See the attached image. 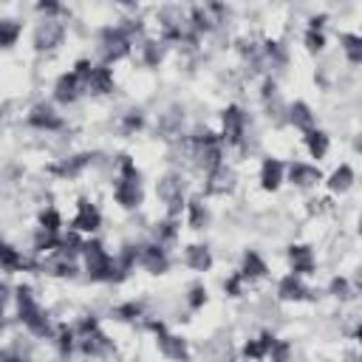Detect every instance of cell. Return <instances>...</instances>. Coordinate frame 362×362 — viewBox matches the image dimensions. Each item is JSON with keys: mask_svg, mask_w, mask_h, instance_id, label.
Here are the masks:
<instances>
[{"mask_svg": "<svg viewBox=\"0 0 362 362\" xmlns=\"http://www.w3.org/2000/svg\"><path fill=\"white\" fill-rule=\"evenodd\" d=\"M14 303H17V317H20V322H23L34 337H40V339H51V337H54L51 320H48L45 308L37 303L31 286L20 283V286L14 288Z\"/></svg>", "mask_w": 362, "mask_h": 362, "instance_id": "cell-1", "label": "cell"}, {"mask_svg": "<svg viewBox=\"0 0 362 362\" xmlns=\"http://www.w3.org/2000/svg\"><path fill=\"white\" fill-rule=\"evenodd\" d=\"M82 260H85V272L93 283H119L113 255L105 249L102 240H96V238L85 240L82 243Z\"/></svg>", "mask_w": 362, "mask_h": 362, "instance_id": "cell-2", "label": "cell"}, {"mask_svg": "<svg viewBox=\"0 0 362 362\" xmlns=\"http://www.w3.org/2000/svg\"><path fill=\"white\" fill-rule=\"evenodd\" d=\"M96 45H99V54H102V65H113L119 59H124L133 48V40L124 37V31L119 25H105L96 37Z\"/></svg>", "mask_w": 362, "mask_h": 362, "instance_id": "cell-3", "label": "cell"}, {"mask_svg": "<svg viewBox=\"0 0 362 362\" xmlns=\"http://www.w3.org/2000/svg\"><path fill=\"white\" fill-rule=\"evenodd\" d=\"M156 192H158V198H161L164 206H167V218H175V221H178V215H181L184 206H187L181 173H164V175L158 178V184H156Z\"/></svg>", "mask_w": 362, "mask_h": 362, "instance_id": "cell-4", "label": "cell"}, {"mask_svg": "<svg viewBox=\"0 0 362 362\" xmlns=\"http://www.w3.org/2000/svg\"><path fill=\"white\" fill-rule=\"evenodd\" d=\"M221 144L223 147H240L246 141V113L240 105H226L221 110Z\"/></svg>", "mask_w": 362, "mask_h": 362, "instance_id": "cell-5", "label": "cell"}, {"mask_svg": "<svg viewBox=\"0 0 362 362\" xmlns=\"http://www.w3.org/2000/svg\"><path fill=\"white\" fill-rule=\"evenodd\" d=\"M65 34H68V28H65V23L59 20V17H54V20H40L37 23V28H34V48L42 54V51H54V48H59L62 45V40H65Z\"/></svg>", "mask_w": 362, "mask_h": 362, "instance_id": "cell-6", "label": "cell"}, {"mask_svg": "<svg viewBox=\"0 0 362 362\" xmlns=\"http://www.w3.org/2000/svg\"><path fill=\"white\" fill-rule=\"evenodd\" d=\"M113 198L122 209H139L144 204V187L141 178H119L113 181Z\"/></svg>", "mask_w": 362, "mask_h": 362, "instance_id": "cell-7", "label": "cell"}, {"mask_svg": "<svg viewBox=\"0 0 362 362\" xmlns=\"http://www.w3.org/2000/svg\"><path fill=\"white\" fill-rule=\"evenodd\" d=\"M286 181L297 189H308V187H317L322 181V173L317 164H308V161H291L286 164Z\"/></svg>", "mask_w": 362, "mask_h": 362, "instance_id": "cell-8", "label": "cell"}, {"mask_svg": "<svg viewBox=\"0 0 362 362\" xmlns=\"http://www.w3.org/2000/svg\"><path fill=\"white\" fill-rule=\"evenodd\" d=\"M139 266L150 274H164L170 269V255L158 243H139Z\"/></svg>", "mask_w": 362, "mask_h": 362, "instance_id": "cell-9", "label": "cell"}, {"mask_svg": "<svg viewBox=\"0 0 362 362\" xmlns=\"http://www.w3.org/2000/svg\"><path fill=\"white\" fill-rule=\"evenodd\" d=\"M99 226H102V212H99V206L90 204L88 198H79V201H76V215L71 218V229L79 232V235H82V232H90V235H93Z\"/></svg>", "mask_w": 362, "mask_h": 362, "instance_id": "cell-10", "label": "cell"}, {"mask_svg": "<svg viewBox=\"0 0 362 362\" xmlns=\"http://www.w3.org/2000/svg\"><path fill=\"white\" fill-rule=\"evenodd\" d=\"M28 124L34 130H45V133H54V130H62V116L54 110V105L48 102H37L31 110H28Z\"/></svg>", "mask_w": 362, "mask_h": 362, "instance_id": "cell-11", "label": "cell"}, {"mask_svg": "<svg viewBox=\"0 0 362 362\" xmlns=\"http://www.w3.org/2000/svg\"><path fill=\"white\" fill-rule=\"evenodd\" d=\"M156 345H158V354L164 359H170V362H187L189 359V345L178 334L161 331V334H156Z\"/></svg>", "mask_w": 362, "mask_h": 362, "instance_id": "cell-12", "label": "cell"}, {"mask_svg": "<svg viewBox=\"0 0 362 362\" xmlns=\"http://www.w3.org/2000/svg\"><path fill=\"white\" fill-rule=\"evenodd\" d=\"M113 88H116L113 68H107V65H102V62L90 68V74H88V79H85V85H82V90H85V93H93V96L113 93Z\"/></svg>", "mask_w": 362, "mask_h": 362, "instance_id": "cell-13", "label": "cell"}, {"mask_svg": "<svg viewBox=\"0 0 362 362\" xmlns=\"http://www.w3.org/2000/svg\"><path fill=\"white\" fill-rule=\"evenodd\" d=\"M235 184H238V175H235V170L223 161L218 170L206 173V184H204V189H206V195H229V192L235 189Z\"/></svg>", "mask_w": 362, "mask_h": 362, "instance_id": "cell-14", "label": "cell"}, {"mask_svg": "<svg viewBox=\"0 0 362 362\" xmlns=\"http://www.w3.org/2000/svg\"><path fill=\"white\" fill-rule=\"evenodd\" d=\"M288 266H291V274H297V277L314 274V269H317L314 249L308 243H291L288 246Z\"/></svg>", "mask_w": 362, "mask_h": 362, "instance_id": "cell-15", "label": "cell"}, {"mask_svg": "<svg viewBox=\"0 0 362 362\" xmlns=\"http://www.w3.org/2000/svg\"><path fill=\"white\" fill-rule=\"evenodd\" d=\"M308 294H311V288L303 283V277H297L291 272L277 280V297L283 303H303V300H308Z\"/></svg>", "mask_w": 362, "mask_h": 362, "instance_id": "cell-16", "label": "cell"}, {"mask_svg": "<svg viewBox=\"0 0 362 362\" xmlns=\"http://www.w3.org/2000/svg\"><path fill=\"white\" fill-rule=\"evenodd\" d=\"M113 339L105 334V331H90L88 337H79V351L85 356H93V359H102V356H110L113 354Z\"/></svg>", "mask_w": 362, "mask_h": 362, "instance_id": "cell-17", "label": "cell"}, {"mask_svg": "<svg viewBox=\"0 0 362 362\" xmlns=\"http://www.w3.org/2000/svg\"><path fill=\"white\" fill-rule=\"evenodd\" d=\"M82 93H85V90H82V82L76 79L74 71H65V74L57 76V82H54V99H57L59 105H71V102H76Z\"/></svg>", "mask_w": 362, "mask_h": 362, "instance_id": "cell-18", "label": "cell"}, {"mask_svg": "<svg viewBox=\"0 0 362 362\" xmlns=\"http://www.w3.org/2000/svg\"><path fill=\"white\" fill-rule=\"evenodd\" d=\"M286 122H288L294 130L308 133V130H314L317 116H314V110H311V105H308V102L297 99V102H291V105L286 107Z\"/></svg>", "mask_w": 362, "mask_h": 362, "instance_id": "cell-19", "label": "cell"}, {"mask_svg": "<svg viewBox=\"0 0 362 362\" xmlns=\"http://www.w3.org/2000/svg\"><path fill=\"white\" fill-rule=\"evenodd\" d=\"M283 181H286V164L274 156H266L260 164V187L266 192H277Z\"/></svg>", "mask_w": 362, "mask_h": 362, "instance_id": "cell-20", "label": "cell"}, {"mask_svg": "<svg viewBox=\"0 0 362 362\" xmlns=\"http://www.w3.org/2000/svg\"><path fill=\"white\" fill-rule=\"evenodd\" d=\"M184 212H187V223H189V229H195V232L206 229V226H209V221H212V212H209V206H206V201H204L201 195L187 198Z\"/></svg>", "mask_w": 362, "mask_h": 362, "instance_id": "cell-21", "label": "cell"}, {"mask_svg": "<svg viewBox=\"0 0 362 362\" xmlns=\"http://www.w3.org/2000/svg\"><path fill=\"white\" fill-rule=\"evenodd\" d=\"M90 164H93V156H90V153H76V156H68V158H62L59 164H54L51 173H57L59 178H76V175H82Z\"/></svg>", "mask_w": 362, "mask_h": 362, "instance_id": "cell-22", "label": "cell"}, {"mask_svg": "<svg viewBox=\"0 0 362 362\" xmlns=\"http://www.w3.org/2000/svg\"><path fill=\"white\" fill-rule=\"evenodd\" d=\"M184 266L192 272H209L212 269V252L204 243H189L184 249Z\"/></svg>", "mask_w": 362, "mask_h": 362, "instance_id": "cell-23", "label": "cell"}, {"mask_svg": "<svg viewBox=\"0 0 362 362\" xmlns=\"http://www.w3.org/2000/svg\"><path fill=\"white\" fill-rule=\"evenodd\" d=\"M274 334H269V331H263L260 337H255V339H246L243 342V359H249V362H260V359H266L269 356V348L274 345Z\"/></svg>", "mask_w": 362, "mask_h": 362, "instance_id": "cell-24", "label": "cell"}, {"mask_svg": "<svg viewBox=\"0 0 362 362\" xmlns=\"http://www.w3.org/2000/svg\"><path fill=\"white\" fill-rule=\"evenodd\" d=\"M238 274L243 277V280H260V277H266L269 274V266H266V260L257 255V252H252V249H246L243 252V263H240V269H238Z\"/></svg>", "mask_w": 362, "mask_h": 362, "instance_id": "cell-25", "label": "cell"}, {"mask_svg": "<svg viewBox=\"0 0 362 362\" xmlns=\"http://www.w3.org/2000/svg\"><path fill=\"white\" fill-rule=\"evenodd\" d=\"M260 59L269 65V68H283L286 62H288V51H286V45L280 42V40H263V45H260Z\"/></svg>", "mask_w": 362, "mask_h": 362, "instance_id": "cell-26", "label": "cell"}, {"mask_svg": "<svg viewBox=\"0 0 362 362\" xmlns=\"http://www.w3.org/2000/svg\"><path fill=\"white\" fill-rule=\"evenodd\" d=\"M303 144H305V150H308V156L311 158H325L328 156V147H331V139H328V133L325 130H320V127H314V130H308L305 136H303Z\"/></svg>", "mask_w": 362, "mask_h": 362, "instance_id": "cell-27", "label": "cell"}, {"mask_svg": "<svg viewBox=\"0 0 362 362\" xmlns=\"http://www.w3.org/2000/svg\"><path fill=\"white\" fill-rule=\"evenodd\" d=\"M181 124H184V110L178 105L170 107L167 113H161L158 116V133H161V139H175L181 133Z\"/></svg>", "mask_w": 362, "mask_h": 362, "instance_id": "cell-28", "label": "cell"}, {"mask_svg": "<svg viewBox=\"0 0 362 362\" xmlns=\"http://www.w3.org/2000/svg\"><path fill=\"white\" fill-rule=\"evenodd\" d=\"M354 181H356V173H354V167L351 164H339L331 175H328V189L331 192H337V195H342V192H348L351 187H354Z\"/></svg>", "mask_w": 362, "mask_h": 362, "instance_id": "cell-29", "label": "cell"}, {"mask_svg": "<svg viewBox=\"0 0 362 362\" xmlns=\"http://www.w3.org/2000/svg\"><path fill=\"white\" fill-rule=\"evenodd\" d=\"M339 45H342L345 59L356 68V65L362 62V37H359L356 31H342V34H339Z\"/></svg>", "mask_w": 362, "mask_h": 362, "instance_id": "cell-30", "label": "cell"}, {"mask_svg": "<svg viewBox=\"0 0 362 362\" xmlns=\"http://www.w3.org/2000/svg\"><path fill=\"white\" fill-rule=\"evenodd\" d=\"M23 34V23L14 20V17H0V51H8L17 45Z\"/></svg>", "mask_w": 362, "mask_h": 362, "instance_id": "cell-31", "label": "cell"}, {"mask_svg": "<svg viewBox=\"0 0 362 362\" xmlns=\"http://www.w3.org/2000/svg\"><path fill=\"white\" fill-rule=\"evenodd\" d=\"M0 269H6V272H20V269H28V260H25L11 243H3V240H0Z\"/></svg>", "mask_w": 362, "mask_h": 362, "instance_id": "cell-32", "label": "cell"}, {"mask_svg": "<svg viewBox=\"0 0 362 362\" xmlns=\"http://www.w3.org/2000/svg\"><path fill=\"white\" fill-rule=\"evenodd\" d=\"M175 238H178V221H175V218H164V221L156 223V229H153V243L170 246V243H175Z\"/></svg>", "mask_w": 362, "mask_h": 362, "instance_id": "cell-33", "label": "cell"}, {"mask_svg": "<svg viewBox=\"0 0 362 362\" xmlns=\"http://www.w3.org/2000/svg\"><path fill=\"white\" fill-rule=\"evenodd\" d=\"M164 59V42L161 40H144L141 42V62L147 68H158Z\"/></svg>", "mask_w": 362, "mask_h": 362, "instance_id": "cell-34", "label": "cell"}, {"mask_svg": "<svg viewBox=\"0 0 362 362\" xmlns=\"http://www.w3.org/2000/svg\"><path fill=\"white\" fill-rule=\"evenodd\" d=\"M144 110L141 107H130L127 113H122V122H119V127H122V133L124 136H133V133H139L141 127H144Z\"/></svg>", "mask_w": 362, "mask_h": 362, "instance_id": "cell-35", "label": "cell"}, {"mask_svg": "<svg viewBox=\"0 0 362 362\" xmlns=\"http://www.w3.org/2000/svg\"><path fill=\"white\" fill-rule=\"evenodd\" d=\"M57 249H59V235L45 232V229H37V232H34V252L51 255V252H57Z\"/></svg>", "mask_w": 362, "mask_h": 362, "instance_id": "cell-36", "label": "cell"}, {"mask_svg": "<svg viewBox=\"0 0 362 362\" xmlns=\"http://www.w3.org/2000/svg\"><path fill=\"white\" fill-rule=\"evenodd\" d=\"M110 314H113L116 320H122V322H133V320H141V317H144V305L136 303V300H127V303L116 305Z\"/></svg>", "mask_w": 362, "mask_h": 362, "instance_id": "cell-37", "label": "cell"}, {"mask_svg": "<svg viewBox=\"0 0 362 362\" xmlns=\"http://www.w3.org/2000/svg\"><path fill=\"white\" fill-rule=\"evenodd\" d=\"M40 229L54 232V235H62V215H59L54 206L42 209V212H40Z\"/></svg>", "mask_w": 362, "mask_h": 362, "instance_id": "cell-38", "label": "cell"}, {"mask_svg": "<svg viewBox=\"0 0 362 362\" xmlns=\"http://www.w3.org/2000/svg\"><path fill=\"white\" fill-rule=\"evenodd\" d=\"M328 294H331V297H337V300H351V297L356 294V288L351 286V280H348V277H339V274H337V277L328 283Z\"/></svg>", "mask_w": 362, "mask_h": 362, "instance_id": "cell-39", "label": "cell"}, {"mask_svg": "<svg viewBox=\"0 0 362 362\" xmlns=\"http://www.w3.org/2000/svg\"><path fill=\"white\" fill-rule=\"evenodd\" d=\"M303 45L308 54H320L325 48V31H314V28H305L303 34Z\"/></svg>", "mask_w": 362, "mask_h": 362, "instance_id": "cell-40", "label": "cell"}, {"mask_svg": "<svg viewBox=\"0 0 362 362\" xmlns=\"http://www.w3.org/2000/svg\"><path fill=\"white\" fill-rule=\"evenodd\" d=\"M187 305H189L192 311H198V308L206 305V286H204V283H192V286L187 288Z\"/></svg>", "mask_w": 362, "mask_h": 362, "instance_id": "cell-41", "label": "cell"}, {"mask_svg": "<svg viewBox=\"0 0 362 362\" xmlns=\"http://www.w3.org/2000/svg\"><path fill=\"white\" fill-rule=\"evenodd\" d=\"M54 339H57L59 354L65 356V354H71V351H74V339H76V334H74V328L59 325V328H57V334H54Z\"/></svg>", "mask_w": 362, "mask_h": 362, "instance_id": "cell-42", "label": "cell"}, {"mask_svg": "<svg viewBox=\"0 0 362 362\" xmlns=\"http://www.w3.org/2000/svg\"><path fill=\"white\" fill-rule=\"evenodd\" d=\"M272 362H291V342L288 339H274V345L269 348V356Z\"/></svg>", "mask_w": 362, "mask_h": 362, "instance_id": "cell-43", "label": "cell"}, {"mask_svg": "<svg viewBox=\"0 0 362 362\" xmlns=\"http://www.w3.org/2000/svg\"><path fill=\"white\" fill-rule=\"evenodd\" d=\"M34 8L42 14V20H54V17H59V14L65 11V8H62L59 3H54V0H42V3H37Z\"/></svg>", "mask_w": 362, "mask_h": 362, "instance_id": "cell-44", "label": "cell"}, {"mask_svg": "<svg viewBox=\"0 0 362 362\" xmlns=\"http://www.w3.org/2000/svg\"><path fill=\"white\" fill-rule=\"evenodd\" d=\"M243 283H246V280L235 272V274H229V277L223 280V291H226L229 297H240V294H243Z\"/></svg>", "mask_w": 362, "mask_h": 362, "instance_id": "cell-45", "label": "cell"}, {"mask_svg": "<svg viewBox=\"0 0 362 362\" xmlns=\"http://www.w3.org/2000/svg\"><path fill=\"white\" fill-rule=\"evenodd\" d=\"M260 99H263V102L277 99V79H274V76H263V85H260Z\"/></svg>", "mask_w": 362, "mask_h": 362, "instance_id": "cell-46", "label": "cell"}, {"mask_svg": "<svg viewBox=\"0 0 362 362\" xmlns=\"http://www.w3.org/2000/svg\"><path fill=\"white\" fill-rule=\"evenodd\" d=\"M96 328H99V320H96V317H82L79 325L74 328V334H76V337H88V334L96 331Z\"/></svg>", "mask_w": 362, "mask_h": 362, "instance_id": "cell-47", "label": "cell"}, {"mask_svg": "<svg viewBox=\"0 0 362 362\" xmlns=\"http://www.w3.org/2000/svg\"><path fill=\"white\" fill-rule=\"evenodd\" d=\"M11 297H14V288H11L8 283H3V280H0V311L6 308V303H8Z\"/></svg>", "mask_w": 362, "mask_h": 362, "instance_id": "cell-48", "label": "cell"}, {"mask_svg": "<svg viewBox=\"0 0 362 362\" xmlns=\"http://www.w3.org/2000/svg\"><path fill=\"white\" fill-rule=\"evenodd\" d=\"M325 23H328V14H311L308 17V28H314V31H322Z\"/></svg>", "mask_w": 362, "mask_h": 362, "instance_id": "cell-49", "label": "cell"}, {"mask_svg": "<svg viewBox=\"0 0 362 362\" xmlns=\"http://www.w3.org/2000/svg\"><path fill=\"white\" fill-rule=\"evenodd\" d=\"M345 362H359V356H356V354H351V356H348Z\"/></svg>", "mask_w": 362, "mask_h": 362, "instance_id": "cell-50", "label": "cell"}, {"mask_svg": "<svg viewBox=\"0 0 362 362\" xmlns=\"http://www.w3.org/2000/svg\"><path fill=\"white\" fill-rule=\"evenodd\" d=\"M0 119H3V107H0Z\"/></svg>", "mask_w": 362, "mask_h": 362, "instance_id": "cell-51", "label": "cell"}]
</instances>
